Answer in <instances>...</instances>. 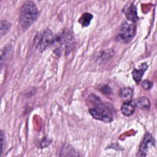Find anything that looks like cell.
<instances>
[{
	"mask_svg": "<svg viewBox=\"0 0 157 157\" xmlns=\"http://www.w3.org/2000/svg\"><path fill=\"white\" fill-rule=\"evenodd\" d=\"M4 142H5L4 136L3 132L1 131V154L2 153L3 150H4Z\"/></svg>",
	"mask_w": 157,
	"mask_h": 157,
	"instance_id": "e0dca14e",
	"label": "cell"
},
{
	"mask_svg": "<svg viewBox=\"0 0 157 157\" xmlns=\"http://www.w3.org/2000/svg\"><path fill=\"white\" fill-rule=\"evenodd\" d=\"M57 35L53 31L46 28L38 33L34 38L36 47L40 51L43 52L56 42Z\"/></svg>",
	"mask_w": 157,
	"mask_h": 157,
	"instance_id": "7a4b0ae2",
	"label": "cell"
},
{
	"mask_svg": "<svg viewBox=\"0 0 157 157\" xmlns=\"http://www.w3.org/2000/svg\"><path fill=\"white\" fill-rule=\"evenodd\" d=\"M57 35L56 42L60 45V50H63L65 54H69L74 48V39L69 29H64Z\"/></svg>",
	"mask_w": 157,
	"mask_h": 157,
	"instance_id": "277c9868",
	"label": "cell"
},
{
	"mask_svg": "<svg viewBox=\"0 0 157 157\" xmlns=\"http://www.w3.org/2000/svg\"><path fill=\"white\" fill-rule=\"evenodd\" d=\"M89 112L91 116L96 120L105 123L113 120V112L112 107L107 104L99 102L94 107L90 109Z\"/></svg>",
	"mask_w": 157,
	"mask_h": 157,
	"instance_id": "3957f363",
	"label": "cell"
},
{
	"mask_svg": "<svg viewBox=\"0 0 157 157\" xmlns=\"http://www.w3.org/2000/svg\"><path fill=\"white\" fill-rule=\"evenodd\" d=\"M60 156H78V154L77 153L72 147H71L70 145L66 144L62 148Z\"/></svg>",
	"mask_w": 157,
	"mask_h": 157,
	"instance_id": "8fae6325",
	"label": "cell"
},
{
	"mask_svg": "<svg viewBox=\"0 0 157 157\" xmlns=\"http://www.w3.org/2000/svg\"><path fill=\"white\" fill-rule=\"evenodd\" d=\"M100 91L105 94H109L112 93V90L109 85H104L99 88Z\"/></svg>",
	"mask_w": 157,
	"mask_h": 157,
	"instance_id": "9a60e30c",
	"label": "cell"
},
{
	"mask_svg": "<svg viewBox=\"0 0 157 157\" xmlns=\"http://www.w3.org/2000/svg\"><path fill=\"white\" fill-rule=\"evenodd\" d=\"M135 107H136V105L133 102L131 101H127L123 103L121 107V113L124 116L129 117L131 115H132L133 113L134 112Z\"/></svg>",
	"mask_w": 157,
	"mask_h": 157,
	"instance_id": "ba28073f",
	"label": "cell"
},
{
	"mask_svg": "<svg viewBox=\"0 0 157 157\" xmlns=\"http://www.w3.org/2000/svg\"><path fill=\"white\" fill-rule=\"evenodd\" d=\"M123 12L129 21L134 23L138 20L136 8L133 4L126 5L124 7Z\"/></svg>",
	"mask_w": 157,
	"mask_h": 157,
	"instance_id": "52a82bcc",
	"label": "cell"
},
{
	"mask_svg": "<svg viewBox=\"0 0 157 157\" xmlns=\"http://www.w3.org/2000/svg\"><path fill=\"white\" fill-rule=\"evenodd\" d=\"M136 32V26L134 23L124 21L119 29L118 37L121 42L127 43L134 38Z\"/></svg>",
	"mask_w": 157,
	"mask_h": 157,
	"instance_id": "5b68a950",
	"label": "cell"
},
{
	"mask_svg": "<svg viewBox=\"0 0 157 157\" xmlns=\"http://www.w3.org/2000/svg\"><path fill=\"white\" fill-rule=\"evenodd\" d=\"M10 28V23L6 20H2L1 21V37L5 35Z\"/></svg>",
	"mask_w": 157,
	"mask_h": 157,
	"instance_id": "5bb4252c",
	"label": "cell"
},
{
	"mask_svg": "<svg viewBox=\"0 0 157 157\" xmlns=\"http://www.w3.org/2000/svg\"><path fill=\"white\" fill-rule=\"evenodd\" d=\"M39 16L38 9L33 1H26L22 5L20 12V23L23 29L28 28Z\"/></svg>",
	"mask_w": 157,
	"mask_h": 157,
	"instance_id": "6da1fadb",
	"label": "cell"
},
{
	"mask_svg": "<svg viewBox=\"0 0 157 157\" xmlns=\"http://www.w3.org/2000/svg\"><path fill=\"white\" fill-rule=\"evenodd\" d=\"M147 67H148L147 65L145 63H143L139 66V69H134V71H132V75L134 80L137 83H139L141 80V78L144 75V73L147 70Z\"/></svg>",
	"mask_w": 157,
	"mask_h": 157,
	"instance_id": "9c48e42d",
	"label": "cell"
},
{
	"mask_svg": "<svg viewBox=\"0 0 157 157\" xmlns=\"http://www.w3.org/2000/svg\"><path fill=\"white\" fill-rule=\"evenodd\" d=\"M93 16L90 13H84L82 15L80 18L78 20V22L83 26H87L90 25L91 20H92Z\"/></svg>",
	"mask_w": 157,
	"mask_h": 157,
	"instance_id": "7c38bea8",
	"label": "cell"
},
{
	"mask_svg": "<svg viewBox=\"0 0 157 157\" xmlns=\"http://www.w3.org/2000/svg\"><path fill=\"white\" fill-rule=\"evenodd\" d=\"M153 86V83L150 82L149 80H144L142 82V88L145 90H149Z\"/></svg>",
	"mask_w": 157,
	"mask_h": 157,
	"instance_id": "2e32d148",
	"label": "cell"
},
{
	"mask_svg": "<svg viewBox=\"0 0 157 157\" xmlns=\"http://www.w3.org/2000/svg\"><path fill=\"white\" fill-rule=\"evenodd\" d=\"M154 143L155 140L152 136L149 133H147L145 135L144 139L140 145L137 155L140 156H145L150 147L153 146L154 145Z\"/></svg>",
	"mask_w": 157,
	"mask_h": 157,
	"instance_id": "8992f818",
	"label": "cell"
},
{
	"mask_svg": "<svg viewBox=\"0 0 157 157\" xmlns=\"http://www.w3.org/2000/svg\"><path fill=\"white\" fill-rule=\"evenodd\" d=\"M136 105L141 109H148L150 106V102L148 98L145 96L139 97L136 101Z\"/></svg>",
	"mask_w": 157,
	"mask_h": 157,
	"instance_id": "30bf717a",
	"label": "cell"
},
{
	"mask_svg": "<svg viewBox=\"0 0 157 157\" xmlns=\"http://www.w3.org/2000/svg\"><path fill=\"white\" fill-rule=\"evenodd\" d=\"M133 90L129 87L121 88L120 91V96L123 99H128L132 97Z\"/></svg>",
	"mask_w": 157,
	"mask_h": 157,
	"instance_id": "4fadbf2b",
	"label": "cell"
}]
</instances>
